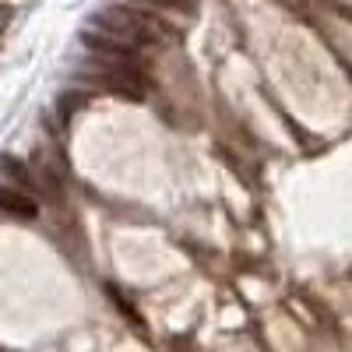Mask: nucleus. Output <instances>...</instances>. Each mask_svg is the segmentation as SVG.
Returning a JSON list of instances; mask_svg holds the SVG:
<instances>
[{"label":"nucleus","instance_id":"f257e3e1","mask_svg":"<svg viewBox=\"0 0 352 352\" xmlns=\"http://www.w3.org/2000/svg\"><path fill=\"white\" fill-rule=\"evenodd\" d=\"M92 25H99L106 36L127 43L131 50H138V46H144V43H155V39L166 32L155 18L141 14V11H134V8H102V11L92 14Z\"/></svg>","mask_w":352,"mask_h":352},{"label":"nucleus","instance_id":"f03ea898","mask_svg":"<svg viewBox=\"0 0 352 352\" xmlns=\"http://www.w3.org/2000/svg\"><path fill=\"white\" fill-rule=\"evenodd\" d=\"M96 78H102V85L109 88V92H116L120 99H131V102H141L144 96H148V78H144L138 67L131 64H116V67H92Z\"/></svg>","mask_w":352,"mask_h":352},{"label":"nucleus","instance_id":"7ed1b4c3","mask_svg":"<svg viewBox=\"0 0 352 352\" xmlns=\"http://www.w3.org/2000/svg\"><path fill=\"white\" fill-rule=\"evenodd\" d=\"M81 43H85V50H92L99 56H109V60H120V64H127L131 56H134V50L127 43L113 39L106 32H92V28H85V32H81Z\"/></svg>","mask_w":352,"mask_h":352},{"label":"nucleus","instance_id":"20e7f679","mask_svg":"<svg viewBox=\"0 0 352 352\" xmlns=\"http://www.w3.org/2000/svg\"><path fill=\"white\" fill-rule=\"evenodd\" d=\"M0 212H8V215H14V219H36V215H39V204L28 197V194L0 184Z\"/></svg>","mask_w":352,"mask_h":352},{"label":"nucleus","instance_id":"39448f33","mask_svg":"<svg viewBox=\"0 0 352 352\" xmlns=\"http://www.w3.org/2000/svg\"><path fill=\"white\" fill-rule=\"evenodd\" d=\"M0 169H4L8 176H14L18 184H25V187H32L36 180L28 176V169H25V162H18V159H11V155H0Z\"/></svg>","mask_w":352,"mask_h":352},{"label":"nucleus","instance_id":"423d86ee","mask_svg":"<svg viewBox=\"0 0 352 352\" xmlns=\"http://www.w3.org/2000/svg\"><path fill=\"white\" fill-rule=\"evenodd\" d=\"M81 106H85V96H81V92H64L60 102H56V113H60L64 120H71V116H74Z\"/></svg>","mask_w":352,"mask_h":352},{"label":"nucleus","instance_id":"0eeeda50","mask_svg":"<svg viewBox=\"0 0 352 352\" xmlns=\"http://www.w3.org/2000/svg\"><path fill=\"white\" fill-rule=\"evenodd\" d=\"M11 18H14V8L11 4H0V43H4V32H8Z\"/></svg>","mask_w":352,"mask_h":352},{"label":"nucleus","instance_id":"6e6552de","mask_svg":"<svg viewBox=\"0 0 352 352\" xmlns=\"http://www.w3.org/2000/svg\"><path fill=\"white\" fill-rule=\"evenodd\" d=\"M144 4H159V8H190L194 0H144Z\"/></svg>","mask_w":352,"mask_h":352}]
</instances>
